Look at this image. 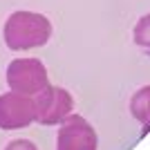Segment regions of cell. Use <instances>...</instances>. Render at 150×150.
Instances as JSON below:
<instances>
[{
  "label": "cell",
  "instance_id": "cell-8",
  "mask_svg": "<svg viewBox=\"0 0 150 150\" xmlns=\"http://www.w3.org/2000/svg\"><path fill=\"white\" fill-rule=\"evenodd\" d=\"M5 150H38V148L31 144V141H27V139H16V141H11Z\"/></svg>",
  "mask_w": 150,
  "mask_h": 150
},
{
  "label": "cell",
  "instance_id": "cell-2",
  "mask_svg": "<svg viewBox=\"0 0 150 150\" xmlns=\"http://www.w3.org/2000/svg\"><path fill=\"white\" fill-rule=\"evenodd\" d=\"M7 83H9L11 92L36 96L43 88L50 85L47 67L38 58H16L7 67Z\"/></svg>",
  "mask_w": 150,
  "mask_h": 150
},
{
  "label": "cell",
  "instance_id": "cell-1",
  "mask_svg": "<svg viewBox=\"0 0 150 150\" xmlns=\"http://www.w3.org/2000/svg\"><path fill=\"white\" fill-rule=\"evenodd\" d=\"M5 45L13 52H27L47 45L52 38V23L36 11H13L5 23Z\"/></svg>",
  "mask_w": 150,
  "mask_h": 150
},
{
  "label": "cell",
  "instance_id": "cell-4",
  "mask_svg": "<svg viewBox=\"0 0 150 150\" xmlns=\"http://www.w3.org/2000/svg\"><path fill=\"white\" fill-rule=\"evenodd\" d=\"M56 150H99L96 130L81 114H69L56 132Z\"/></svg>",
  "mask_w": 150,
  "mask_h": 150
},
{
  "label": "cell",
  "instance_id": "cell-5",
  "mask_svg": "<svg viewBox=\"0 0 150 150\" xmlns=\"http://www.w3.org/2000/svg\"><path fill=\"white\" fill-rule=\"evenodd\" d=\"M34 121H36L34 96H25L18 92L0 94V128L2 130L25 128Z\"/></svg>",
  "mask_w": 150,
  "mask_h": 150
},
{
  "label": "cell",
  "instance_id": "cell-7",
  "mask_svg": "<svg viewBox=\"0 0 150 150\" xmlns=\"http://www.w3.org/2000/svg\"><path fill=\"white\" fill-rule=\"evenodd\" d=\"M132 38H134L137 47H141L150 56V13H146V16H141V18L137 20L134 31H132Z\"/></svg>",
  "mask_w": 150,
  "mask_h": 150
},
{
  "label": "cell",
  "instance_id": "cell-6",
  "mask_svg": "<svg viewBox=\"0 0 150 150\" xmlns=\"http://www.w3.org/2000/svg\"><path fill=\"white\" fill-rule=\"evenodd\" d=\"M130 114L141 123L144 134L150 132V85L139 88L130 99Z\"/></svg>",
  "mask_w": 150,
  "mask_h": 150
},
{
  "label": "cell",
  "instance_id": "cell-3",
  "mask_svg": "<svg viewBox=\"0 0 150 150\" xmlns=\"http://www.w3.org/2000/svg\"><path fill=\"white\" fill-rule=\"evenodd\" d=\"M34 108H36V121L43 125H56L74 110V99L65 88L58 85H47L34 96Z\"/></svg>",
  "mask_w": 150,
  "mask_h": 150
}]
</instances>
